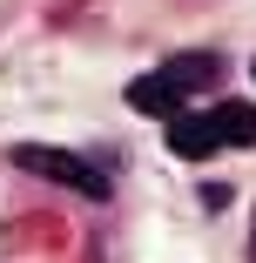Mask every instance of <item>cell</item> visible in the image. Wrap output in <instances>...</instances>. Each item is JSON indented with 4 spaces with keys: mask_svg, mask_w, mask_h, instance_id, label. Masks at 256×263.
I'll list each match as a JSON object with an SVG mask.
<instances>
[{
    "mask_svg": "<svg viewBox=\"0 0 256 263\" xmlns=\"http://www.w3.org/2000/svg\"><path fill=\"white\" fill-rule=\"evenodd\" d=\"M202 122H209L216 148H256V101H216Z\"/></svg>",
    "mask_w": 256,
    "mask_h": 263,
    "instance_id": "2",
    "label": "cell"
},
{
    "mask_svg": "<svg viewBox=\"0 0 256 263\" xmlns=\"http://www.w3.org/2000/svg\"><path fill=\"white\" fill-rule=\"evenodd\" d=\"M162 74H169V81L189 95V88H202V81H216V54H175Z\"/></svg>",
    "mask_w": 256,
    "mask_h": 263,
    "instance_id": "5",
    "label": "cell"
},
{
    "mask_svg": "<svg viewBox=\"0 0 256 263\" xmlns=\"http://www.w3.org/2000/svg\"><path fill=\"white\" fill-rule=\"evenodd\" d=\"M169 148L182 155V162H202V155H216V135H209L202 115H175L169 122Z\"/></svg>",
    "mask_w": 256,
    "mask_h": 263,
    "instance_id": "4",
    "label": "cell"
},
{
    "mask_svg": "<svg viewBox=\"0 0 256 263\" xmlns=\"http://www.w3.org/2000/svg\"><path fill=\"white\" fill-rule=\"evenodd\" d=\"M128 108H142V115H182V88L169 81V74H142V81H128Z\"/></svg>",
    "mask_w": 256,
    "mask_h": 263,
    "instance_id": "3",
    "label": "cell"
},
{
    "mask_svg": "<svg viewBox=\"0 0 256 263\" xmlns=\"http://www.w3.org/2000/svg\"><path fill=\"white\" fill-rule=\"evenodd\" d=\"M14 162H21L27 176H47V182H61V189H81V196H108L101 169H94V162H81V155H68V148H41V142H21V148H14Z\"/></svg>",
    "mask_w": 256,
    "mask_h": 263,
    "instance_id": "1",
    "label": "cell"
}]
</instances>
